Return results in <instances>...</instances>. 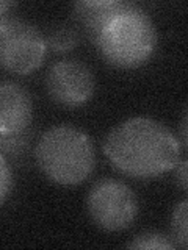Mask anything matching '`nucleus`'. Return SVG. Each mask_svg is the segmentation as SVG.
<instances>
[{
    "label": "nucleus",
    "instance_id": "f257e3e1",
    "mask_svg": "<svg viewBox=\"0 0 188 250\" xmlns=\"http://www.w3.org/2000/svg\"><path fill=\"white\" fill-rule=\"evenodd\" d=\"M104 153L112 166L133 178H155L177 167L180 161L179 139L166 125L132 117L108 133Z\"/></svg>",
    "mask_w": 188,
    "mask_h": 250
},
{
    "label": "nucleus",
    "instance_id": "f03ea898",
    "mask_svg": "<svg viewBox=\"0 0 188 250\" xmlns=\"http://www.w3.org/2000/svg\"><path fill=\"white\" fill-rule=\"evenodd\" d=\"M93 41L112 66L135 69L154 55L159 35L151 16L140 5L129 2L100 27Z\"/></svg>",
    "mask_w": 188,
    "mask_h": 250
},
{
    "label": "nucleus",
    "instance_id": "7ed1b4c3",
    "mask_svg": "<svg viewBox=\"0 0 188 250\" xmlns=\"http://www.w3.org/2000/svg\"><path fill=\"white\" fill-rule=\"evenodd\" d=\"M35 158L38 167L53 183L75 186L94 172L96 148L85 131L70 125H58L41 135Z\"/></svg>",
    "mask_w": 188,
    "mask_h": 250
},
{
    "label": "nucleus",
    "instance_id": "20e7f679",
    "mask_svg": "<svg viewBox=\"0 0 188 250\" xmlns=\"http://www.w3.org/2000/svg\"><path fill=\"white\" fill-rule=\"evenodd\" d=\"M47 42L43 31L31 22L6 16L0 21V67L27 75L43 64Z\"/></svg>",
    "mask_w": 188,
    "mask_h": 250
},
{
    "label": "nucleus",
    "instance_id": "39448f33",
    "mask_svg": "<svg viewBox=\"0 0 188 250\" xmlns=\"http://www.w3.org/2000/svg\"><path fill=\"white\" fill-rule=\"evenodd\" d=\"M86 209L100 230L122 231L135 222L138 199L125 183L105 178L91 188L86 197Z\"/></svg>",
    "mask_w": 188,
    "mask_h": 250
},
{
    "label": "nucleus",
    "instance_id": "423d86ee",
    "mask_svg": "<svg viewBox=\"0 0 188 250\" xmlns=\"http://www.w3.org/2000/svg\"><path fill=\"white\" fill-rule=\"evenodd\" d=\"M46 88L53 102L63 106H80L94 92V75L78 60H60L53 62L46 75Z\"/></svg>",
    "mask_w": 188,
    "mask_h": 250
},
{
    "label": "nucleus",
    "instance_id": "0eeeda50",
    "mask_svg": "<svg viewBox=\"0 0 188 250\" xmlns=\"http://www.w3.org/2000/svg\"><path fill=\"white\" fill-rule=\"evenodd\" d=\"M33 121L30 92L14 82H0V135L19 136L28 133Z\"/></svg>",
    "mask_w": 188,
    "mask_h": 250
},
{
    "label": "nucleus",
    "instance_id": "6e6552de",
    "mask_svg": "<svg viewBox=\"0 0 188 250\" xmlns=\"http://www.w3.org/2000/svg\"><path fill=\"white\" fill-rule=\"evenodd\" d=\"M127 3L129 2L122 0H85V2H75L72 5V11L77 22L88 31L93 39L100 27Z\"/></svg>",
    "mask_w": 188,
    "mask_h": 250
},
{
    "label": "nucleus",
    "instance_id": "1a4fd4ad",
    "mask_svg": "<svg viewBox=\"0 0 188 250\" xmlns=\"http://www.w3.org/2000/svg\"><path fill=\"white\" fill-rule=\"evenodd\" d=\"M78 39H80L78 31L74 27L65 23V25L53 27L49 31V35L46 36V42H47V47H50V50L57 53H63V52L72 50L78 44Z\"/></svg>",
    "mask_w": 188,
    "mask_h": 250
},
{
    "label": "nucleus",
    "instance_id": "9d476101",
    "mask_svg": "<svg viewBox=\"0 0 188 250\" xmlns=\"http://www.w3.org/2000/svg\"><path fill=\"white\" fill-rule=\"evenodd\" d=\"M129 249H159V250H171L174 249L176 244L169 236L159 231H144L141 234H137L132 242L127 244Z\"/></svg>",
    "mask_w": 188,
    "mask_h": 250
},
{
    "label": "nucleus",
    "instance_id": "9b49d317",
    "mask_svg": "<svg viewBox=\"0 0 188 250\" xmlns=\"http://www.w3.org/2000/svg\"><path fill=\"white\" fill-rule=\"evenodd\" d=\"M187 200H182L174 208V213L171 217V239L174 241L176 247L187 249L188 238H187Z\"/></svg>",
    "mask_w": 188,
    "mask_h": 250
},
{
    "label": "nucleus",
    "instance_id": "f8f14e48",
    "mask_svg": "<svg viewBox=\"0 0 188 250\" xmlns=\"http://www.w3.org/2000/svg\"><path fill=\"white\" fill-rule=\"evenodd\" d=\"M30 143V133H24L19 136H3L0 135V152L3 155H18L27 148Z\"/></svg>",
    "mask_w": 188,
    "mask_h": 250
},
{
    "label": "nucleus",
    "instance_id": "ddd939ff",
    "mask_svg": "<svg viewBox=\"0 0 188 250\" xmlns=\"http://www.w3.org/2000/svg\"><path fill=\"white\" fill-rule=\"evenodd\" d=\"M13 189V174L5 155L0 152V205H3Z\"/></svg>",
    "mask_w": 188,
    "mask_h": 250
},
{
    "label": "nucleus",
    "instance_id": "4468645a",
    "mask_svg": "<svg viewBox=\"0 0 188 250\" xmlns=\"http://www.w3.org/2000/svg\"><path fill=\"white\" fill-rule=\"evenodd\" d=\"M187 160H180L179 161V169H177V182H179V186L182 191H187V186H188V177H187Z\"/></svg>",
    "mask_w": 188,
    "mask_h": 250
},
{
    "label": "nucleus",
    "instance_id": "2eb2a0df",
    "mask_svg": "<svg viewBox=\"0 0 188 250\" xmlns=\"http://www.w3.org/2000/svg\"><path fill=\"white\" fill-rule=\"evenodd\" d=\"M180 139H182V148L187 147V111H184L182 122H180Z\"/></svg>",
    "mask_w": 188,
    "mask_h": 250
},
{
    "label": "nucleus",
    "instance_id": "dca6fc26",
    "mask_svg": "<svg viewBox=\"0 0 188 250\" xmlns=\"http://www.w3.org/2000/svg\"><path fill=\"white\" fill-rule=\"evenodd\" d=\"M16 3L14 2H8V0H0V21L6 18V13L11 10Z\"/></svg>",
    "mask_w": 188,
    "mask_h": 250
}]
</instances>
